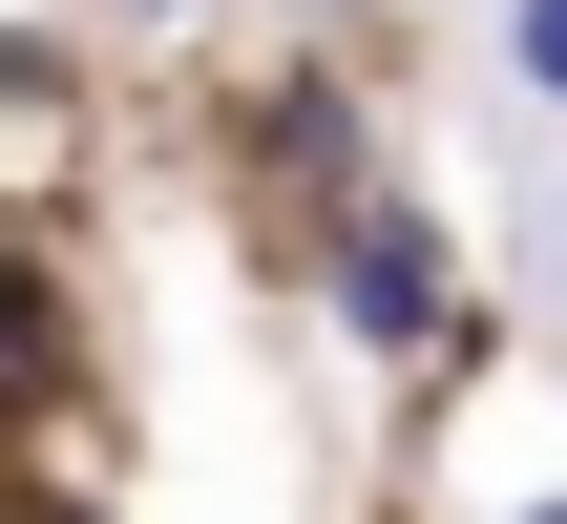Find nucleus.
<instances>
[{
	"label": "nucleus",
	"instance_id": "nucleus-1",
	"mask_svg": "<svg viewBox=\"0 0 567 524\" xmlns=\"http://www.w3.org/2000/svg\"><path fill=\"white\" fill-rule=\"evenodd\" d=\"M316 294H337L358 357H442V336H463V273H442V231H421L400 189H358V210L316 231Z\"/></svg>",
	"mask_w": 567,
	"mask_h": 524
},
{
	"label": "nucleus",
	"instance_id": "nucleus-2",
	"mask_svg": "<svg viewBox=\"0 0 567 524\" xmlns=\"http://www.w3.org/2000/svg\"><path fill=\"white\" fill-rule=\"evenodd\" d=\"M484 63H505V105L567 126V0H484Z\"/></svg>",
	"mask_w": 567,
	"mask_h": 524
},
{
	"label": "nucleus",
	"instance_id": "nucleus-3",
	"mask_svg": "<svg viewBox=\"0 0 567 524\" xmlns=\"http://www.w3.org/2000/svg\"><path fill=\"white\" fill-rule=\"evenodd\" d=\"M147 21H189V0H147Z\"/></svg>",
	"mask_w": 567,
	"mask_h": 524
},
{
	"label": "nucleus",
	"instance_id": "nucleus-4",
	"mask_svg": "<svg viewBox=\"0 0 567 524\" xmlns=\"http://www.w3.org/2000/svg\"><path fill=\"white\" fill-rule=\"evenodd\" d=\"M295 21H337V0H295Z\"/></svg>",
	"mask_w": 567,
	"mask_h": 524
}]
</instances>
